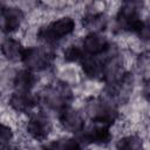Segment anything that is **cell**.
Instances as JSON below:
<instances>
[{"label": "cell", "instance_id": "1", "mask_svg": "<svg viewBox=\"0 0 150 150\" xmlns=\"http://www.w3.org/2000/svg\"><path fill=\"white\" fill-rule=\"evenodd\" d=\"M75 28V22L71 18H61L39 30V36L48 42H54L62 39L63 36L70 34Z\"/></svg>", "mask_w": 150, "mask_h": 150}, {"label": "cell", "instance_id": "2", "mask_svg": "<svg viewBox=\"0 0 150 150\" xmlns=\"http://www.w3.org/2000/svg\"><path fill=\"white\" fill-rule=\"evenodd\" d=\"M50 59H52V55L49 54V52L47 49H42V48L25 49V53L22 56V61L25 62V64L27 67L34 68V69L45 68L49 63Z\"/></svg>", "mask_w": 150, "mask_h": 150}, {"label": "cell", "instance_id": "3", "mask_svg": "<svg viewBox=\"0 0 150 150\" xmlns=\"http://www.w3.org/2000/svg\"><path fill=\"white\" fill-rule=\"evenodd\" d=\"M117 22L120 27L128 29V30L136 32V33L141 29L143 25V21L138 19L137 12L132 6H125L121 8L117 15Z\"/></svg>", "mask_w": 150, "mask_h": 150}, {"label": "cell", "instance_id": "4", "mask_svg": "<svg viewBox=\"0 0 150 150\" xmlns=\"http://www.w3.org/2000/svg\"><path fill=\"white\" fill-rule=\"evenodd\" d=\"M28 134L35 139H43L47 137L50 130V123L43 115H34L30 117L27 124Z\"/></svg>", "mask_w": 150, "mask_h": 150}, {"label": "cell", "instance_id": "5", "mask_svg": "<svg viewBox=\"0 0 150 150\" xmlns=\"http://www.w3.org/2000/svg\"><path fill=\"white\" fill-rule=\"evenodd\" d=\"M23 20V14L20 8L9 7L1 12V27L5 32H12L20 27Z\"/></svg>", "mask_w": 150, "mask_h": 150}, {"label": "cell", "instance_id": "6", "mask_svg": "<svg viewBox=\"0 0 150 150\" xmlns=\"http://www.w3.org/2000/svg\"><path fill=\"white\" fill-rule=\"evenodd\" d=\"M60 121L64 129L71 132H77L83 128V120L81 115L73 109L64 108L60 115Z\"/></svg>", "mask_w": 150, "mask_h": 150}, {"label": "cell", "instance_id": "7", "mask_svg": "<svg viewBox=\"0 0 150 150\" xmlns=\"http://www.w3.org/2000/svg\"><path fill=\"white\" fill-rule=\"evenodd\" d=\"M83 138L88 143H93V144H105L110 139V131L108 129V125L98 124L97 123V125L89 128L83 134Z\"/></svg>", "mask_w": 150, "mask_h": 150}, {"label": "cell", "instance_id": "8", "mask_svg": "<svg viewBox=\"0 0 150 150\" xmlns=\"http://www.w3.org/2000/svg\"><path fill=\"white\" fill-rule=\"evenodd\" d=\"M83 47L90 55H96L103 53L108 48V41L105 40L104 36L93 32L84 38Z\"/></svg>", "mask_w": 150, "mask_h": 150}, {"label": "cell", "instance_id": "9", "mask_svg": "<svg viewBox=\"0 0 150 150\" xmlns=\"http://www.w3.org/2000/svg\"><path fill=\"white\" fill-rule=\"evenodd\" d=\"M34 103L35 100L28 91H16L9 98L11 107L19 112H25L29 110L34 105Z\"/></svg>", "mask_w": 150, "mask_h": 150}, {"label": "cell", "instance_id": "10", "mask_svg": "<svg viewBox=\"0 0 150 150\" xmlns=\"http://www.w3.org/2000/svg\"><path fill=\"white\" fill-rule=\"evenodd\" d=\"M25 49L14 39H7L2 43V54L9 60H22Z\"/></svg>", "mask_w": 150, "mask_h": 150}, {"label": "cell", "instance_id": "11", "mask_svg": "<svg viewBox=\"0 0 150 150\" xmlns=\"http://www.w3.org/2000/svg\"><path fill=\"white\" fill-rule=\"evenodd\" d=\"M82 68L89 77H98L103 73V64L98 60H96L94 55L83 57Z\"/></svg>", "mask_w": 150, "mask_h": 150}, {"label": "cell", "instance_id": "12", "mask_svg": "<svg viewBox=\"0 0 150 150\" xmlns=\"http://www.w3.org/2000/svg\"><path fill=\"white\" fill-rule=\"evenodd\" d=\"M14 84L18 91H28L34 84V75L29 70H21L16 74Z\"/></svg>", "mask_w": 150, "mask_h": 150}, {"label": "cell", "instance_id": "13", "mask_svg": "<svg viewBox=\"0 0 150 150\" xmlns=\"http://www.w3.org/2000/svg\"><path fill=\"white\" fill-rule=\"evenodd\" d=\"M45 150H80V143L74 138L57 139L43 148Z\"/></svg>", "mask_w": 150, "mask_h": 150}, {"label": "cell", "instance_id": "14", "mask_svg": "<svg viewBox=\"0 0 150 150\" xmlns=\"http://www.w3.org/2000/svg\"><path fill=\"white\" fill-rule=\"evenodd\" d=\"M143 143L136 136H127L118 141L117 150H142Z\"/></svg>", "mask_w": 150, "mask_h": 150}, {"label": "cell", "instance_id": "15", "mask_svg": "<svg viewBox=\"0 0 150 150\" xmlns=\"http://www.w3.org/2000/svg\"><path fill=\"white\" fill-rule=\"evenodd\" d=\"M67 95L68 94H64V90L62 89H52L49 91V94H47V100H48V104L56 108V107H63L64 101H67Z\"/></svg>", "mask_w": 150, "mask_h": 150}, {"label": "cell", "instance_id": "16", "mask_svg": "<svg viewBox=\"0 0 150 150\" xmlns=\"http://www.w3.org/2000/svg\"><path fill=\"white\" fill-rule=\"evenodd\" d=\"M82 57V52L79 47L76 46H70L64 50V59L68 62H74L77 61Z\"/></svg>", "mask_w": 150, "mask_h": 150}, {"label": "cell", "instance_id": "17", "mask_svg": "<svg viewBox=\"0 0 150 150\" xmlns=\"http://www.w3.org/2000/svg\"><path fill=\"white\" fill-rule=\"evenodd\" d=\"M11 137H12L11 129L8 127H6V125H2L1 127V143H2V146L11 139Z\"/></svg>", "mask_w": 150, "mask_h": 150}, {"label": "cell", "instance_id": "18", "mask_svg": "<svg viewBox=\"0 0 150 150\" xmlns=\"http://www.w3.org/2000/svg\"><path fill=\"white\" fill-rule=\"evenodd\" d=\"M144 95L146 96V98L150 101V80L145 83V86H144Z\"/></svg>", "mask_w": 150, "mask_h": 150}]
</instances>
